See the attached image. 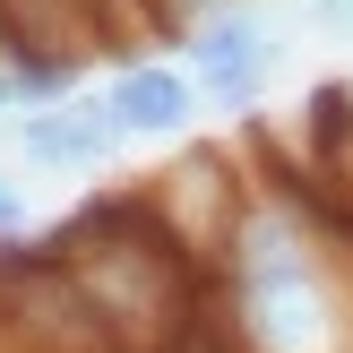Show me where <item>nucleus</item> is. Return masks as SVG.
Returning <instances> with one entry per match:
<instances>
[{
	"mask_svg": "<svg viewBox=\"0 0 353 353\" xmlns=\"http://www.w3.org/2000/svg\"><path fill=\"white\" fill-rule=\"evenodd\" d=\"M302 17L319 34H353V0H302Z\"/></svg>",
	"mask_w": 353,
	"mask_h": 353,
	"instance_id": "8",
	"label": "nucleus"
},
{
	"mask_svg": "<svg viewBox=\"0 0 353 353\" xmlns=\"http://www.w3.org/2000/svg\"><path fill=\"white\" fill-rule=\"evenodd\" d=\"M95 95H103V112H112L121 147H130V138H190L199 130V86H190V69L164 61V52L112 61V78H103Z\"/></svg>",
	"mask_w": 353,
	"mask_h": 353,
	"instance_id": "5",
	"label": "nucleus"
},
{
	"mask_svg": "<svg viewBox=\"0 0 353 353\" xmlns=\"http://www.w3.org/2000/svg\"><path fill=\"white\" fill-rule=\"evenodd\" d=\"M43 250L69 268L78 302L103 319V336L121 353H190L207 327V268L147 216L138 190H103V199L69 207L61 224L43 233Z\"/></svg>",
	"mask_w": 353,
	"mask_h": 353,
	"instance_id": "1",
	"label": "nucleus"
},
{
	"mask_svg": "<svg viewBox=\"0 0 353 353\" xmlns=\"http://www.w3.org/2000/svg\"><path fill=\"white\" fill-rule=\"evenodd\" d=\"M0 130H9V147H17L26 172H103L121 155L112 112H103V95H86V86L34 103V112H17V121H0Z\"/></svg>",
	"mask_w": 353,
	"mask_h": 353,
	"instance_id": "4",
	"label": "nucleus"
},
{
	"mask_svg": "<svg viewBox=\"0 0 353 353\" xmlns=\"http://www.w3.org/2000/svg\"><path fill=\"white\" fill-rule=\"evenodd\" d=\"M34 224V199H26V181H17V172H0V241H17Z\"/></svg>",
	"mask_w": 353,
	"mask_h": 353,
	"instance_id": "6",
	"label": "nucleus"
},
{
	"mask_svg": "<svg viewBox=\"0 0 353 353\" xmlns=\"http://www.w3.org/2000/svg\"><path fill=\"white\" fill-rule=\"evenodd\" d=\"M138 199H147V216L216 276V250H224V233H233L241 199H250V172H241L233 147H190V155H172L164 172H147Z\"/></svg>",
	"mask_w": 353,
	"mask_h": 353,
	"instance_id": "3",
	"label": "nucleus"
},
{
	"mask_svg": "<svg viewBox=\"0 0 353 353\" xmlns=\"http://www.w3.org/2000/svg\"><path fill=\"white\" fill-rule=\"evenodd\" d=\"M172 52H181L199 103L250 112V103H268V86L285 78L293 34H285V17H276V0H250V9H216V17H199V26H181Z\"/></svg>",
	"mask_w": 353,
	"mask_h": 353,
	"instance_id": "2",
	"label": "nucleus"
},
{
	"mask_svg": "<svg viewBox=\"0 0 353 353\" xmlns=\"http://www.w3.org/2000/svg\"><path fill=\"white\" fill-rule=\"evenodd\" d=\"M216 9H250V0H155V17H164L172 34H181V26H199V17H216Z\"/></svg>",
	"mask_w": 353,
	"mask_h": 353,
	"instance_id": "7",
	"label": "nucleus"
}]
</instances>
